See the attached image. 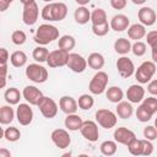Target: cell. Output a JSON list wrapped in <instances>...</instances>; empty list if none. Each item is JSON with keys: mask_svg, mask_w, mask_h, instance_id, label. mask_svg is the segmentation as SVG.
I'll list each match as a JSON object with an SVG mask.
<instances>
[{"mask_svg": "<svg viewBox=\"0 0 157 157\" xmlns=\"http://www.w3.org/2000/svg\"><path fill=\"white\" fill-rule=\"evenodd\" d=\"M67 15V6L64 2H49L40 12V16L45 21H61Z\"/></svg>", "mask_w": 157, "mask_h": 157, "instance_id": "1", "label": "cell"}, {"mask_svg": "<svg viewBox=\"0 0 157 157\" xmlns=\"http://www.w3.org/2000/svg\"><path fill=\"white\" fill-rule=\"evenodd\" d=\"M59 38V29L49 23L40 25L34 34V42L39 45H47Z\"/></svg>", "mask_w": 157, "mask_h": 157, "instance_id": "2", "label": "cell"}, {"mask_svg": "<svg viewBox=\"0 0 157 157\" xmlns=\"http://www.w3.org/2000/svg\"><path fill=\"white\" fill-rule=\"evenodd\" d=\"M108 74L104 72V71H101L98 70L93 77L91 78L90 81V85H88V90L92 94H102L105 88H107V85H108Z\"/></svg>", "mask_w": 157, "mask_h": 157, "instance_id": "3", "label": "cell"}, {"mask_svg": "<svg viewBox=\"0 0 157 157\" xmlns=\"http://www.w3.org/2000/svg\"><path fill=\"white\" fill-rule=\"evenodd\" d=\"M135 72V77L140 83H147L150 80H152L155 72H156V64L155 61H144Z\"/></svg>", "mask_w": 157, "mask_h": 157, "instance_id": "4", "label": "cell"}, {"mask_svg": "<svg viewBox=\"0 0 157 157\" xmlns=\"http://www.w3.org/2000/svg\"><path fill=\"white\" fill-rule=\"evenodd\" d=\"M26 76L36 83H43L48 80V70L39 64H29L26 67Z\"/></svg>", "mask_w": 157, "mask_h": 157, "instance_id": "5", "label": "cell"}, {"mask_svg": "<svg viewBox=\"0 0 157 157\" xmlns=\"http://www.w3.org/2000/svg\"><path fill=\"white\" fill-rule=\"evenodd\" d=\"M117 120H118L117 115L109 109L102 108L96 112V121L98 123V125H101L104 129L114 128L117 125Z\"/></svg>", "mask_w": 157, "mask_h": 157, "instance_id": "6", "label": "cell"}, {"mask_svg": "<svg viewBox=\"0 0 157 157\" xmlns=\"http://www.w3.org/2000/svg\"><path fill=\"white\" fill-rule=\"evenodd\" d=\"M37 105H38L42 115L44 118H47V119H52V118H54L58 114V104L50 97L43 96Z\"/></svg>", "mask_w": 157, "mask_h": 157, "instance_id": "7", "label": "cell"}, {"mask_svg": "<svg viewBox=\"0 0 157 157\" xmlns=\"http://www.w3.org/2000/svg\"><path fill=\"white\" fill-rule=\"evenodd\" d=\"M38 15H39V10H38V5L36 1H32V2L23 5L22 20H23L25 25L33 26L38 20Z\"/></svg>", "mask_w": 157, "mask_h": 157, "instance_id": "8", "label": "cell"}, {"mask_svg": "<svg viewBox=\"0 0 157 157\" xmlns=\"http://www.w3.org/2000/svg\"><path fill=\"white\" fill-rule=\"evenodd\" d=\"M66 66L74 71V72H77V74H81L86 70L87 67V61L86 59L77 54V53H69V56H67V61H66Z\"/></svg>", "mask_w": 157, "mask_h": 157, "instance_id": "9", "label": "cell"}, {"mask_svg": "<svg viewBox=\"0 0 157 157\" xmlns=\"http://www.w3.org/2000/svg\"><path fill=\"white\" fill-rule=\"evenodd\" d=\"M52 141L53 144L58 147V148H67L71 144V136L69 135V132L65 129H55L52 131Z\"/></svg>", "mask_w": 157, "mask_h": 157, "instance_id": "10", "label": "cell"}, {"mask_svg": "<svg viewBox=\"0 0 157 157\" xmlns=\"http://www.w3.org/2000/svg\"><path fill=\"white\" fill-rule=\"evenodd\" d=\"M67 56L69 53L63 50V49H56L53 50L48 54L47 58V64L49 65V67H60V66H65L66 61H67Z\"/></svg>", "mask_w": 157, "mask_h": 157, "instance_id": "11", "label": "cell"}, {"mask_svg": "<svg viewBox=\"0 0 157 157\" xmlns=\"http://www.w3.org/2000/svg\"><path fill=\"white\" fill-rule=\"evenodd\" d=\"M80 131L82 134V136L91 141V142H96L99 137V132H98V126L93 120H85L82 121V125L80 128Z\"/></svg>", "mask_w": 157, "mask_h": 157, "instance_id": "12", "label": "cell"}, {"mask_svg": "<svg viewBox=\"0 0 157 157\" xmlns=\"http://www.w3.org/2000/svg\"><path fill=\"white\" fill-rule=\"evenodd\" d=\"M16 118H17V121L26 126V125H29L33 120V110L32 108L29 107L28 103H20L18 107H17V110H16Z\"/></svg>", "mask_w": 157, "mask_h": 157, "instance_id": "13", "label": "cell"}, {"mask_svg": "<svg viewBox=\"0 0 157 157\" xmlns=\"http://www.w3.org/2000/svg\"><path fill=\"white\" fill-rule=\"evenodd\" d=\"M117 69H118L119 75L124 78L130 77L131 75H134V71H135L134 63L128 56H121L117 60Z\"/></svg>", "mask_w": 157, "mask_h": 157, "instance_id": "14", "label": "cell"}, {"mask_svg": "<svg viewBox=\"0 0 157 157\" xmlns=\"http://www.w3.org/2000/svg\"><path fill=\"white\" fill-rule=\"evenodd\" d=\"M113 137L117 142L121 144V145H128L131 140H134L136 136L134 134V131H131L130 129L125 128V126H120V128H117L114 130V134H113Z\"/></svg>", "mask_w": 157, "mask_h": 157, "instance_id": "15", "label": "cell"}, {"mask_svg": "<svg viewBox=\"0 0 157 157\" xmlns=\"http://www.w3.org/2000/svg\"><path fill=\"white\" fill-rule=\"evenodd\" d=\"M23 98L31 104V105H37L38 102L40 101V98L43 97V93L39 88H37L36 86H26L23 88L22 92Z\"/></svg>", "mask_w": 157, "mask_h": 157, "instance_id": "16", "label": "cell"}, {"mask_svg": "<svg viewBox=\"0 0 157 157\" xmlns=\"http://www.w3.org/2000/svg\"><path fill=\"white\" fill-rule=\"evenodd\" d=\"M129 26H130V20L126 15H123V13H118V15L113 16L110 20V23H109V27L112 29H114L115 32H123V31L128 29Z\"/></svg>", "mask_w": 157, "mask_h": 157, "instance_id": "17", "label": "cell"}, {"mask_svg": "<svg viewBox=\"0 0 157 157\" xmlns=\"http://www.w3.org/2000/svg\"><path fill=\"white\" fill-rule=\"evenodd\" d=\"M137 17L141 25L144 26H152L156 22V12L152 7H147V6L141 7L137 12Z\"/></svg>", "mask_w": 157, "mask_h": 157, "instance_id": "18", "label": "cell"}, {"mask_svg": "<svg viewBox=\"0 0 157 157\" xmlns=\"http://www.w3.org/2000/svg\"><path fill=\"white\" fill-rule=\"evenodd\" d=\"M145 97V90L141 85H131L126 91V98L130 103H140Z\"/></svg>", "mask_w": 157, "mask_h": 157, "instance_id": "19", "label": "cell"}, {"mask_svg": "<svg viewBox=\"0 0 157 157\" xmlns=\"http://www.w3.org/2000/svg\"><path fill=\"white\" fill-rule=\"evenodd\" d=\"M59 107L63 113L65 114H72L77 110V102L71 96H63L59 99Z\"/></svg>", "mask_w": 157, "mask_h": 157, "instance_id": "20", "label": "cell"}, {"mask_svg": "<svg viewBox=\"0 0 157 157\" xmlns=\"http://www.w3.org/2000/svg\"><path fill=\"white\" fill-rule=\"evenodd\" d=\"M146 34V28L141 23H134L128 27V37L134 40H140Z\"/></svg>", "mask_w": 157, "mask_h": 157, "instance_id": "21", "label": "cell"}, {"mask_svg": "<svg viewBox=\"0 0 157 157\" xmlns=\"http://www.w3.org/2000/svg\"><path fill=\"white\" fill-rule=\"evenodd\" d=\"M82 118L80 115H77L76 113H72V114H66V118H65V128L71 130V131H76V130H80L81 125H82Z\"/></svg>", "mask_w": 157, "mask_h": 157, "instance_id": "22", "label": "cell"}, {"mask_svg": "<svg viewBox=\"0 0 157 157\" xmlns=\"http://www.w3.org/2000/svg\"><path fill=\"white\" fill-rule=\"evenodd\" d=\"M117 115L121 119H129L132 113H134V108L131 105L130 102H125V101H120L117 103Z\"/></svg>", "mask_w": 157, "mask_h": 157, "instance_id": "23", "label": "cell"}, {"mask_svg": "<svg viewBox=\"0 0 157 157\" xmlns=\"http://www.w3.org/2000/svg\"><path fill=\"white\" fill-rule=\"evenodd\" d=\"M86 61L91 69L97 70V71L104 66V56L101 53H91Z\"/></svg>", "mask_w": 157, "mask_h": 157, "instance_id": "24", "label": "cell"}, {"mask_svg": "<svg viewBox=\"0 0 157 157\" xmlns=\"http://www.w3.org/2000/svg\"><path fill=\"white\" fill-rule=\"evenodd\" d=\"M90 17H91V12L85 6H78L74 12V18H75L76 23H78V25L87 23L90 21Z\"/></svg>", "mask_w": 157, "mask_h": 157, "instance_id": "25", "label": "cell"}, {"mask_svg": "<svg viewBox=\"0 0 157 157\" xmlns=\"http://www.w3.org/2000/svg\"><path fill=\"white\" fill-rule=\"evenodd\" d=\"M13 118H15V112L10 104L2 105L0 108V124L7 125L13 120Z\"/></svg>", "mask_w": 157, "mask_h": 157, "instance_id": "26", "label": "cell"}, {"mask_svg": "<svg viewBox=\"0 0 157 157\" xmlns=\"http://www.w3.org/2000/svg\"><path fill=\"white\" fill-rule=\"evenodd\" d=\"M105 96H107V98H108L109 102H112V103H118V102H120V101L123 99L124 92H123V90H121L119 86H112V87H109V88L107 90Z\"/></svg>", "mask_w": 157, "mask_h": 157, "instance_id": "27", "label": "cell"}, {"mask_svg": "<svg viewBox=\"0 0 157 157\" xmlns=\"http://www.w3.org/2000/svg\"><path fill=\"white\" fill-rule=\"evenodd\" d=\"M75 44H76L75 38H74L72 36H70V34H64V36H61V37L59 38V40H58V47H59V49H63V50H65V52H67V53L74 49Z\"/></svg>", "mask_w": 157, "mask_h": 157, "instance_id": "28", "label": "cell"}, {"mask_svg": "<svg viewBox=\"0 0 157 157\" xmlns=\"http://www.w3.org/2000/svg\"><path fill=\"white\" fill-rule=\"evenodd\" d=\"M114 50L118 54H121V55L128 54L131 50V43H130V40L126 39V38H118L114 42Z\"/></svg>", "mask_w": 157, "mask_h": 157, "instance_id": "29", "label": "cell"}, {"mask_svg": "<svg viewBox=\"0 0 157 157\" xmlns=\"http://www.w3.org/2000/svg\"><path fill=\"white\" fill-rule=\"evenodd\" d=\"M11 65L15 67H22L27 63V55L22 50H16L10 55Z\"/></svg>", "mask_w": 157, "mask_h": 157, "instance_id": "30", "label": "cell"}, {"mask_svg": "<svg viewBox=\"0 0 157 157\" xmlns=\"http://www.w3.org/2000/svg\"><path fill=\"white\" fill-rule=\"evenodd\" d=\"M4 98H5V101H6L10 105L18 104V102H20V99H21V93H20V91H18L17 88L10 87V88H7V90L5 91Z\"/></svg>", "mask_w": 157, "mask_h": 157, "instance_id": "31", "label": "cell"}, {"mask_svg": "<svg viewBox=\"0 0 157 157\" xmlns=\"http://www.w3.org/2000/svg\"><path fill=\"white\" fill-rule=\"evenodd\" d=\"M48 54H49V50L44 47V45H38L33 49V53H32V56L36 61L38 63H44L47 61V58H48Z\"/></svg>", "mask_w": 157, "mask_h": 157, "instance_id": "32", "label": "cell"}, {"mask_svg": "<svg viewBox=\"0 0 157 157\" xmlns=\"http://www.w3.org/2000/svg\"><path fill=\"white\" fill-rule=\"evenodd\" d=\"M93 104H94V99H93V97H92L91 94L85 93V94H81V96L78 97L77 107H80L81 109L88 110V109H91V108L93 107Z\"/></svg>", "mask_w": 157, "mask_h": 157, "instance_id": "33", "label": "cell"}, {"mask_svg": "<svg viewBox=\"0 0 157 157\" xmlns=\"http://www.w3.org/2000/svg\"><path fill=\"white\" fill-rule=\"evenodd\" d=\"M90 21H92V25H99L103 22H107V13L103 9H96L91 12Z\"/></svg>", "mask_w": 157, "mask_h": 157, "instance_id": "34", "label": "cell"}, {"mask_svg": "<svg viewBox=\"0 0 157 157\" xmlns=\"http://www.w3.org/2000/svg\"><path fill=\"white\" fill-rule=\"evenodd\" d=\"M129 152L134 156H142V140H139V139H134L131 140L128 145H126Z\"/></svg>", "mask_w": 157, "mask_h": 157, "instance_id": "35", "label": "cell"}, {"mask_svg": "<svg viewBox=\"0 0 157 157\" xmlns=\"http://www.w3.org/2000/svg\"><path fill=\"white\" fill-rule=\"evenodd\" d=\"M4 137L9 142H16L21 137V131L15 126H10L6 130H4Z\"/></svg>", "mask_w": 157, "mask_h": 157, "instance_id": "36", "label": "cell"}, {"mask_svg": "<svg viewBox=\"0 0 157 157\" xmlns=\"http://www.w3.org/2000/svg\"><path fill=\"white\" fill-rule=\"evenodd\" d=\"M101 152L104 156H113L117 152V144H115V141H110V140L103 141L101 144Z\"/></svg>", "mask_w": 157, "mask_h": 157, "instance_id": "37", "label": "cell"}, {"mask_svg": "<svg viewBox=\"0 0 157 157\" xmlns=\"http://www.w3.org/2000/svg\"><path fill=\"white\" fill-rule=\"evenodd\" d=\"M152 117H153V114H152L150 110H147L146 107H144L142 104L139 105V108L136 109V118H137V120L141 121V123H147V121H150Z\"/></svg>", "mask_w": 157, "mask_h": 157, "instance_id": "38", "label": "cell"}, {"mask_svg": "<svg viewBox=\"0 0 157 157\" xmlns=\"http://www.w3.org/2000/svg\"><path fill=\"white\" fill-rule=\"evenodd\" d=\"M109 29H110V27H109L108 21L103 22V23H99V25H92V32H93V34H96L98 37L105 36L109 32Z\"/></svg>", "mask_w": 157, "mask_h": 157, "instance_id": "39", "label": "cell"}, {"mask_svg": "<svg viewBox=\"0 0 157 157\" xmlns=\"http://www.w3.org/2000/svg\"><path fill=\"white\" fill-rule=\"evenodd\" d=\"M26 39H27V36H26V33H25L23 31H21V29H16V31H13L12 34H11V40H12V43H13L15 45H22V44L26 42Z\"/></svg>", "mask_w": 157, "mask_h": 157, "instance_id": "40", "label": "cell"}, {"mask_svg": "<svg viewBox=\"0 0 157 157\" xmlns=\"http://www.w3.org/2000/svg\"><path fill=\"white\" fill-rule=\"evenodd\" d=\"M146 49H147L146 48V44L144 42H141V40H136L131 45V52L134 53L135 56H142V55H145Z\"/></svg>", "mask_w": 157, "mask_h": 157, "instance_id": "41", "label": "cell"}, {"mask_svg": "<svg viewBox=\"0 0 157 157\" xmlns=\"http://www.w3.org/2000/svg\"><path fill=\"white\" fill-rule=\"evenodd\" d=\"M142 105L146 107V109L150 110L152 114H155L157 112V99L153 96L152 97H148V98H144Z\"/></svg>", "mask_w": 157, "mask_h": 157, "instance_id": "42", "label": "cell"}, {"mask_svg": "<svg viewBox=\"0 0 157 157\" xmlns=\"http://www.w3.org/2000/svg\"><path fill=\"white\" fill-rule=\"evenodd\" d=\"M144 137L150 141L156 140L157 139V129L153 125H148V126L144 128Z\"/></svg>", "mask_w": 157, "mask_h": 157, "instance_id": "43", "label": "cell"}, {"mask_svg": "<svg viewBox=\"0 0 157 157\" xmlns=\"http://www.w3.org/2000/svg\"><path fill=\"white\" fill-rule=\"evenodd\" d=\"M7 76V64H0V90L6 86Z\"/></svg>", "mask_w": 157, "mask_h": 157, "instance_id": "44", "label": "cell"}, {"mask_svg": "<svg viewBox=\"0 0 157 157\" xmlns=\"http://www.w3.org/2000/svg\"><path fill=\"white\" fill-rule=\"evenodd\" d=\"M146 36V39H147V44L152 48H157V32L156 31H151L148 32Z\"/></svg>", "mask_w": 157, "mask_h": 157, "instance_id": "45", "label": "cell"}, {"mask_svg": "<svg viewBox=\"0 0 157 157\" xmlns=\"http://www.w3.org/2000/svg\"><path fill=\"white\" fill-rule=\"evenodd\" d=\"M153 152V145L150 140H142V156H150Z\"/></svg>", "mask_w": 157, "mask_h": 157, "instance_id": "46", "label": "cell"}, {"mask_svg": "<svg viewBox=\"0 0 157 157\" xmlns=\"http://www.w3.org/2000/svg\"><path fill=\"white\" fill-rule=\"evenodd\" d=\"M126 0H110V6L115 10H123L126 6Z\"/></svg>", "mask_w": 157, "mask_h": 157, "instance_id": "47", "label": "cell"}, {"mask_svg": "<svg viewBox=\"0 0 157 157\" xmlns=\"http://www.w3.org/2000/svg\"><path fill=\"white\" fill-rule=\"evenodd\" d=\"M147 91L152 94V96H156L157 94V80H150L148 81V86H147Z\"/></svg>", "mask_w": 157, "mask_h": 157, "instance_id": "48", "label": "cell"}, {"mask_svg": "<svg viewBox=\"0 0 157 157\" xmlns=\"http://www.w3.org/2000/svg\"><path fill=\"white\" fill-rule=\"evenodd\" d=\"M9 61V52L6 48H0V64H7Z\"/></svg>", "mask_w": 157, "mask_h": 157, "instance_id": "49", "label": "cell"}, {"mask_svg": "<svg viewBox=\"0 0 157 157\" xmlns=\"http://www.w3.org/2000/svg\"><path fill=\"white\" fill-rule=\"evenodd\" d=\"M11 152L7 148H0V157H10Z\"/></svg>", "mask_w": 157, "mask_h": 157, "instance_id": "50", "label": "cell"}, {"mask_svg": "<svg viewBox=\"0 0 157 157\" xmlns=\"http://www.w3.org/2000/svg\"><path fill=\"white\" fill-rule=\"evenodd\" d=\"M75 1H76V2L80 5V6H85V5H87V4H88L91 0H75Z\"/></svg>", "mask_w": 157, "mask_h": 157, "instance_id": "51", "label": "cell"}, {"mask_svg": "<svg viewBox=\"0 0 157 157\" xmlns=\"http://www.w3.org/2000/svg\"><path fill=\"white\" fill-rule=\"evenodd\" d=\"M135 5H142V4H145L147 0H131Z\"/></svg>", "mask_w": 157, "mask_h": 157, "instance_id": "52", "label": "cell"}, {"mask_svg": "<svg viewBox=\"0 0 157 157\" xmlns=\"http://www.w3.org/2000/svg\"><path fill=\"white\" fill-rule=\"evenodd\" d=\"M21 2H22V5H26V4H28V2H32V1H34V0H20Z\"/></svg>", "mask_w": 157, "mask_h": 157, "instance_id": "53", "label": "cell"}, {"mask_svg": "<svg viewBox=\"0 0 157 157\" xmlns=\"http://www.w3.org/2000/svg\"><path fill=\"white\" fill-rule=\"evenodd\" d=\"M4 137V129L1 128V125H0V140Z\"/></svg>", "mask_w": 157, "mask_h": 157, "instance_id": "54", "label": "cell"}, {"mask_svg": "<svg viewBox=\"0 0 157 157\" xmlns=\"http://www.w3.org/2000/svg\"><path fill=\"white\" fill-rule=\"evenodd\" d=\"M2 1H5V2H7V4H9V5H10V4H11V2H12V1H13V0H2Z\"/></svg>", "mask_w": 157, "mask_h": 157, "instance_id": "55", "label": "cell"}, {"mask_svg": "<svg viewBox=\"0 0 157 157\" xmlns=\"http://www.w3.org/2000/svg\"><path fill=\"white\" fill-rule=\"evenodd\" d=\"M43 1H45V2H53V0H43Z\"/></svg>", "mask_w": 157, "mask_h": 157, "instance_id": "56", "label": "cell"}]
</instances>
